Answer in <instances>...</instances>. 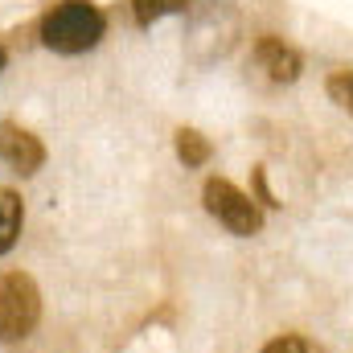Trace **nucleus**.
I'll list each match as a JSON object with an SVG mask.
<instances>
[{"mask_svg":"<svg viewBox=\"0 0 353 353\" xmlns=\"http://www.w3.org/2000/svg\"><path fill=\"white\" fill-rule=\"evenodd\" d=\"M128 4H132L136 25H152V21H161L169 12H185L189 8V0H128Z\"/></svg>","mask_w":353,"mask_h":353,"instance_id":"obj_7","label":"nucleus"},{"mask_svg":"<svg viewBox=\"0 0 353 353\" xmlns=\"http://www.w3.org/2000/svg\"><path fill=\"white\" fill-rule=\"evenodd\" d=\"M107 33V17L99 12V4L90 0H62L58 8L46 12L41 21V41L54 50V54H87L99 46V37Z\"/></svg>","mask_w":353,"mask_h":353,"instance_id":"obj_1","label":"nucleus"},{"mask_svg":"<svg viewBox=\"0 0 353 353\" xmlns=\"http://www.w3.org/2000/svg\"><path fill=\"white\" fill-rule=\"evenodd\" d=\"M255 62L263 66L267 79H275V83H292V79L300 74V54H296L292 46H283L279 37H259Z\"/></svg>","mask_w":353,"mask_h":353,"instance_id":"obj_5","label":"nucleus"},{"mask_svg":"<svg viewBox=\"0 0 353 353\" xmlns=\"http://www.w3.org/2000/svg\"><path fill=\"white\" fill-rule=\"evenodd\" d=\"M263 353H308V345H304V337H275V341H267Z\"/></svg>","mask_w":353,"mask_h":353,"instance_id":"obj_10","label":"nucleus"},{"mask_svg":"<svg viewBox=\"0 0 353 353\" xmlns=\"http://www.w3.org/2000/svg\"><path fill=\"white\" fill-rule=\"evenodd\" d=\"M176 152H181L185 165H201V161L210 157V144H205L197 132H181V136H176Z\"/></svg>","mask_w":353,"mask_h":353,"instance_id":"obj_9","label":"nucleus"},{"mask_svg":"<svg viewBox=\"0 0 353 353\" xmlns=\"http://www.w3.org/2000/svg\"><path fill=\"white\" fill-rule=\"evenodd\" d=\"M205 210L230 230V234H255L259 226H263V218H259V210H255V201L243 193V189H234L230 181H205Z\"/></svg>","mask_w":353,"mask_h":353,"instance_id":"obj_3","label":"nucleus"},{"mask_svg":"<svg viewBox=\"0 0 353 353\" xmlns=\"http://www.w3.org/2000/svg\"><path fill=\"white\" fill-rule=\"evenodd\" d=\"M21 222H25V205L12 189H0V255H8L21 239Z\"/></svg>","mask_w":353,"mask_h":353,"instance_id":"obj_6","label":"nucleus"},{"mask_svg":"<svg viewBox=\"0 0 353 353\" xmlns=\"http://www.w3.org/2000/svg\"><path fill=\"white\" fill-rule=\"evenodd\" d=\"M41 321V292L25 271L0 275V341H25Z\"/></svg>","mask_w":353,"mask_h":353,"instance_id":"obj_2","label":"nucleus"},{"mask_svg":"<svg viewBox=\"0 0 353 353\" xmlns=\"http://www.w3.org/2000/svg\"><path fill=\"white\" fill-rule=\"evenodd\" d=\"M329 99H333L341 111H350V115H353V70H350V66L329 74Z\"/></svg>","mask_w":353,"mask_h":353,"instance_id":"obj_8","label":"nucleus"},{"mask_svg":"<svg viewBox=\"0 0 353 353\" xmlns=\"http://www.w3.org/2000/svg\"><path fill=\"white\" fill-rule=\"evenodd\" d=\"M0 161L12 165L17 173H37L41 161H46V148L37 144V136L21 132L17 123H4L0 128Z\"/></svg>","mask_w":353,"mask_h":353,"instance_id":"obj_4","label":"nucleus"},{"mask_svg":"<svg viewBox=\"0 0 353 353\" xmlns=\"http://www.w3.org/2000/svg\"><path fill=\"white\" fill-rule=\"evenodd\" d=\"M4 62H8V58H4V50H0V70H4Z\"/></svg>","mask_w":353,"mask_h":353,"instance_id":"obj_11","label":"nucleus"}]
</instances>
